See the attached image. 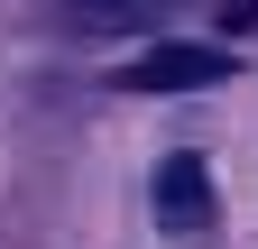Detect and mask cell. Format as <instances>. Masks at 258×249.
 I'll list each match as a JSON object with an SVG mask.
<instances>
[{"label":"cell","mask_w":258,"mask_h":249,"mask_svg":"<svg viewBox=\"0 0 258 249\" xmlns=\"http://www.w3.org/2000/svg\"><path fill=\"white\" fill-rule=\"evenodd\" d=\"M120 83H129V92H203V83H231V55H221V46L175 37V46H148Z\"/></svg>","instance_id":"6da1fadb"},{"label":"cell","mask_w":258,"mask_h":249,"mask_svg":"<svg viewBox=\"0 0 258 249\" xmlns=\"http://www.w3.org/2000/svg\"><path fill=\"white\" fill-rule=\"evenodd\" d=\"M157 222L166 231H203L212 222V166L194 157V148H175V157L157 166Z\"/></svg>","instance_id":"7a4b0ae2"}]
</instances>
